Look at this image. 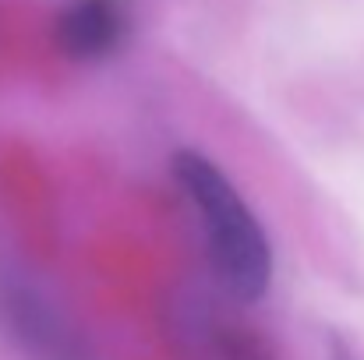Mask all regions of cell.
Here are the masks:
<instances>
[{
	"label": "cell",
	"mask_w": 364,
	"mask_h": 360,
	"mask_svg": "<svg viewBox=\"0 0 364 360\" xmlns=\"http://www.w3.org/2000/svg\"><path fill=\"white\" fill-rule=\"evenodd\" d=\"M127 36L124 0H68L57 14V46L71 60H103Z\"/></svg>",
	"instance_id": "7a4b0ae2"
},
{
	"label": "cell",
	"mask_w": 364,
	"mask_h": 360,
	"mask_svg": "<svg viewBox=\"0 0 364 360\" xmlns=\"http://www.w3.org/2000/svg\"><path fill=\"white\" fill-rule=\"evenodd\" d=\"M173 177L198 209L209 258L223 286L241 300H258L272 279V247L251 205L234 180L195 148H181L173 156Z\"/></svg>",
	"instance_id": "6da1fadb"
},
{
	"label": "cell",
	"mask_w": 364,
	"mask_h": 360,
	"mask_svg": "<svg viewBox=\"0 0 364 360\" xmlns=\"http://www.w3.org/2000/svg\"><path fill=\"white\" fill-rule=\"evenodd\" d=\"M198 360H272L269 350L234 325H209L198 339Z\"/></svg>",
	"instance_id": "277c9868"
},
{
	"label": "cell",
	"mask_w": 364,
	"mask_h": 360,
	"mask_svg": "<svg viewBox=\"0 0 364 360\" xmlns=\"http://www.w3.org/2000/svg\"><path fill=\"white\" fill-rule=\"evenodd\" d=\"M0 311L14 339H21L28 354H36L39 360H89V354L78 347V339L64 329V322L32 293L7 290L0 297Z\"/></svg>",
	"instance_id": "3957f363"
}]
</instances>
